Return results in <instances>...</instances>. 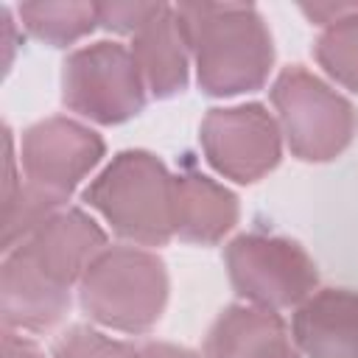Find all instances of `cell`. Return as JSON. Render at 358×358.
Wrapping results in <instances>:
<instances>
[{
	"label": "cell",
	"mask_w": 358,
	"mask_h": 358,
	"mask_svg": "<svg viewBox=\"0 0 358 358\" xmlns=\"http://www.w3.org/2000/svg\"><path fill=\"white\" fill-rule=\"evenodd\" d=\"M187 36L199 87L213 98L255 92L274 64V42L263 14L249 3L173 6Z\"/></svg>",
	"instance_id": "6da1fadb"
},
{
	"label": "cell",
	"mask_w": 358,
	"mask_h": 358,
	"mask_svg": "<svg viewBox=\"0 0 358 358\" xmlns=\"http://www.w3.org/2000/svg\"><path fill=\"white\" fill-rule=\"evenodd\" d=\"M316 62L341 87L358 92V11L341 17L319 34Z\"/></svg>",
	"instance_id": "e0dca14e"
},
{
	"label": "cell",
	"mask_w": 358,
	"mask_h": 358,
	"mask_svg": "<svg viewBox=\"0 0 358 358\" xmlns=\"http://www.w3.org/2000/svg\"><path fill=\"white\" fill-rule=\"evenodd\" d=\"M165 3H98V25L117 34H137Z\"/></svg>",
	"instance_id": "d6986e66"
},
{
	"label": "cell",
	"mask_w": 358,
	"mask_h": 358,
	"mask_svg": "<svg viewBox=\"0 0 358 358\" xmlns=\"http://www.w3.org/2000/svg\"><path fill=\"white\" fill-rule=\"evenodd\" d=\"M271 103L291 154L302 162H330L355 137V106L302 64L280 70L271 84Z\"/></svg>",
	"instance_id": "277c9868"
},
{
	"label": "cell",
	"mask_w": 358,
	"mask_h": 358,
	"mask_svg": "<svg viewBox=\"0 0 358 358\" xmlns=\"http://www.w3.org/2000/svg\"><path fill=\"white\" fill-rule=\"evenodd\" d=\"M103 137L73 117H45L22 131L20 165L25 179L48 193L70 199V193L103 159Z\"/></svg>",
	"instance_id": "ba28073f"
},
{
	"label": "cell",
	"mask_w": 358,
	"mask_h": 358,
	"mask_svg": "<svg viewBox=\"0 0 358 358\" xmlns=\"http://www.w3.org/2000/svg\"><path fill=\"white\" fill-rule=\"evenodd\" d=\"M291 336L308 358H358V291H313L296 305Z\"/></svg>",
	"instance_id": "7c38bea8"
},
{
	"label": "cell",
	"mask_w": 358,
	"mask_h": 358,
	"mask_svg": "<svg viewBox=\"0 0 358 358\" xmlns=\"http://www.w3.org/2000/svg\"><path fill=\"white\" fill-rule=\"evenodd\" d=\"M201 148L207 162L238 185H252L282 159L280 120L263 103L218 106L201 120Z\"/></svg>",
	"instance_id": "52a82bcc"
},
{
	"label": "cell",
	"mask_w": 358,
	"mask_h": 358,
	"mask_svg": "<svg viewBox=\"0 0 358 358\" xmlns=\"http://www.w3.org/2000/svg\"><path fill=\"white\" fill-rule=\"evenodd\" d=\"M204 358H302V352L277 310L238 302L215 316Z\"/></svg>",
	"instance_id": "8fae6325"
},
{
	"label": "cell",
	"mask_w": 358,
	"mask_h": 358,
	"mask_svg": "<svg viewBox=\"0 0 358 358\" xmlns=\"http://www.w3.org/2000/svg\"><path fill=\"white\" fill-rule=\"evenodd\" d=\"M131 53L154 98H173L187 87L190 45L173 6H162V11L134 34Z\"/></svg>",
	"instance_id": "4fadbf2b"
},
{
	"label": "cell",
	"mask_w": 358,
	"mask_h": 358,
	"mask_svg": "<svg viewBox=\"0 0 358 358\" xmlns=\"http://www.w3.org/2000/svg\"><path fill=\"white\" fill-rule=\"evenodd\" d=\"M3 358H45V352L28 336H22L17 330H6L3 333Z\"/></svg>",
	"instance_id": "44dd1931"
},
{
	"label": "cell",
	"mask_w": 358,
	"mask_h": 358,
	"mask_svg": "<svg viewBox=\"0 0 358 358\" xmlns=\"http://www.w3.org/2000/svg\"><path fill=\"white\" fill-rule=\"evenodd\" d=\"M20 249L45 277L62 288H70L81 282L90 263L106 249V232L84 210L64 207L50 215L28 241H22Z\"/></svg>",
	"instance_id": "9c48e42d"
},
{
	"label": "cell",
	"mask_w": 358,
	"mask_h": 358,
	"mask_svg": "<svg viewBox=\"0 0 358 358\" xmlns=\"http://www.w3.org/2000/svg\"><path fill=\"white\" fill-rule=\"evenodd\" d=\"M140 350H143V358H199L193 350L179 347V344H168V341H148Z\"/></svg>",
	"instance_id": "7402d4cb"
},
{
	"label": "cell",
	"mask_w": 358,
	"mask_h": 358,
	"mask_svg": "<svg viewBox=\"0 0 358 358\" xmlns=\"http://www.w3.org/2000/svg\"><path fill=\"white\" fill-rule=\"evenodd\" d=\"M145 81L131 48L92 42L73 50L62 64V103L103 126L126 123L145 106Z\"/></svg>",
	"instance_id": "5b68a950"
},
{
	"label": "cell",
	"mask_w": 358,
	"mask_h": 358,
	"mask_svg": "<svg viewBox=\"0 0 358 358\" xmlns=\"http://www.w3.org/2000/svg\"><path fill=\"white\" fill-rule=\"evenodd\" d=\"M62 196L48 193L31 182L20 185L17 193L3 204V252H11L22 241H28L50 215L64 210Z\"/></svg>",
	"instance_id": "2e32d148"
},
{
	"label": "cell",
	"mask_w": 358,
	"mask_h": 358,
	"mask_svg": "<svg viewBox=\"0 0 358 358\" xmlns=\"http://www.w3.org/2000/svg\"><path fill=\"white\" fill-rule=\"evenodd\" d=\"M84 201L131 243L165 246L173 238V173L151 151L115 154L84 190Z\"/></svg>",
	"instance_id": "7a4b0ae2"
},
{
	"label": "cell",
	"mask_w": 358,
	"mask_h": 358,
	"mask_svg": "<svg viewBox=\"0 0 358 358\" xmlns=\"http://www.w3.org/2000/svg\"><path fill=\"white\" fill-rule=\"evenodd\" d=\"M224 260L232 288L257 308H296L319 285L313 257L291 238L238 235L227 243Z\"/></svg>",
	"instance_id": "8992f818"
},
{
	"label": "cell",
	"mask_w": 358,
	"mask_h": 358,
	"mask_svg": "<svg viewBox=\"0 0 358 358\" xmlns=\"http://www.w3.org/2000/svg\"><path fill=\"white\" fill-rule=\"evenodd\" d=\"M53 358H143V350L90 324H73L56 338Z\"/></svg>",
	"instance_id": "ac0fdd59"
},
{
	"label": "cell",
	"mask_w": 358,
	"mask_h": 358,
	"mask_svg": "<svg viewBox=\"0 0 358 358\" xmlns=\"http://www.w3.org/2000/svg\"><path fill=\"white\" fill-rule=\"evenodd\" d=\"M70 310V288L45 277L17 246L0 266V313L6 330L42 333L56 327Z\"/></svg>",
	"instance_id": "30bf717a"
},
{
	"label": "cell",
	"mask_w": 358,
	"mask_h": 358,
	"mask_svg": "<svg viewBox=\"0 0 358 358\" xmlns=\"http://www.w3.org/2000/svg\"><path fill=\"white\" fill-rule=\"evenodd\" d=\"M20 20L31 36L67 48L98 25V3H22Z\"/></svg>",
	"instance_id": "9a60e30c"
},
{
	"label": "cell",
	"mask_w": 358,
	"mask_h": 358,
	"mask_svg": "<svg viewBox=\"0 0 358 358\" xmlns=\"http://www.w3.org/2000/svg\"><path fill=\"white\" fill-rule=\"evenodd\" d=\"M81 308L103 327L148 333L168 302L165 260L140 246H106L78 282Z\"/></svg>",
	"instance_id": "3957f363"
},
{
	"label": "cell",
	"mask_w": 358,
	"mask_h": 358,
	"mask_svg": "<svg viewBox=\"0 0 358 358\" xmlns=\"http://www.w3.org/2000/svg\"><path fill=\"white\" fill-rule=\"evenodd\" d=\"M358 11V3H313V6H302V14L310 17L316 25H333L341 17Z\"/></svg>",
	"instance_id": "ffe728a7"
},
{
	"label": "cell",
	"mask_w": 358,
	"mask_h": 358,
	"mask_svg": "<svg viewBox=\"0 0 358 358\" xmlns=\"http://www.w3.org/2000/svg\"><path fill=\"white\" fill-rule=\"evenodd\" d=\"M238 196L204 173L173 176V235L190 243H218L238 224Z\"/></svg>",
	"instance_id": "5bb4252c"
}]
</instances>
